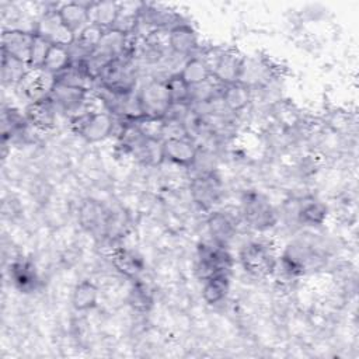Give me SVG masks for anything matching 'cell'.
Here are the masks:
<instances>
[{
  "mask_svg": "<svg viewBox=\"0 0 359 359\" xmlns=\"http://www.w3.org/2000/svg\"><path fill=\"white\" fill-rule=\"evenodd\" d=\"M97 81L101 88L112 93H133L137 84V70L135 60L128 56L112 59L101 70Z\"/></svg>",
  "mask_w": 359,
  "mask_h": 359,
  "instance_id": "1",
  "label": "cell"
},
{
  "mask_svg": "<svg viewBox=\"0 0 359 359\" xmlns=\"http://www.w3.org/2000/svg\"><path fill=\"white\" fill-rule=\"evenodd\" d=\"M72 129L88 143H98L108 139L115 129L116 119L112 114L102 109L83 112L70 119Z\"/></svg>",
  "mask_w": 359,
  "mask_h": 359,
  "instance_id": "2",
  "label": "cell"
},
{
  "mask_svg": "<svg viewBox=\"0 0 359 359\" xmlns=\"http://www.w3.org/2000/svg\"><path fill=\"white\" fill-rule=\"evenodd\" d=\"M238 261L243 269L255 278L271 276L276 265V257L272 248L262 241H250L243 245Z\"/></svg>",
  "mask_w": 359,
  "mask_h": 359,
  "instance_id": "3",
  "label": "cell"
},
{
  "mask_svg": "<svg viewBox=\"0 0 359 359\" xmlns=\"http://www.w3.org/2000/svg\"><path fill=\"white\" fill-rule=\"evenodd\" d=\"M233 257L226 247L216 243L201 244L196 252L195 272L199 279L205 280L217 273H230Z\"/></svg>",
  "mask_w": 359,
  "mask_h": 359,
  "instance_id": "4",
  "label": "cell"
},
{
  "mask_svg": "<svg viewBox=\"0 0 359 359\" xmlns=\"http://www.w3.org/2000/svg\"><path fill=\"white\" fill-rule=\"evenodd\" d=\"M241 210L245 223L258 231L268 230L276 223V210L272 203L259 192H245L241 202Z\"/></svg>",
  "mask_w": 359,
  "mask_h": 359,
  "instance_id": "5",
  "label": "cell"
},
{
  "mask_svg": "<svg viewBox=\"0 0 359 359\" xmlns=\"http://www.w3.org/2000/svg\"><path fill=\"white\" fill-rule=\"evenodd\" d=\"M88 95H90V91L55 83L48 97L56 107L57 112L69 115L70 119H73L74 116L83 112L94 111L88 108V102H90Z\"/></svg>",
  "mask_w": 359,
  "mask_h": 359,
  "instance_id": "6",
  "label": "cell"
},
{
  "mask_svg": "<svg viewBox=\"0 0 359 359\" xmlns=\"http://www.w3.org/2000/svg\"><path fill=\"white\" fill-rule=\"evenodd\" d=\"M34 32L52 45L72 46L76 39V35L63 24L56 8H49L41 14L34 24Z\"/></svg>",
  "mask_w": 359,
  "mask_h": 359,
  "instance_id": "7",
  "label": "cell"
},
{
  "mask_svg": "<svg viewBox=\"0 0 359 359\" xmlns=\"http://www.w3.org/2000/svg\"><path fill=\"white\" fill-rule=\"evenodd\" d=\"M137 97L144 116L149 118L163 119L168 107L171 105V100L164 80H151L146 83L137 91Z\"/></svg>",
  "mask_w": 359,
  "mask_h": 359,
  "instance_id": "8",
  "label": "cell"
},
{
  "mask_svg": "<svg viewBox=\"0 0 359 359\" xmlns=\"http://www.w3.org/2000/svg\"><path fill=\"white\" fill-rule=\"evenodd\" d=\"M189 192L199 208L210 209L222 198V182L213 171L196 174L189 182Z\"/></svg>",
  "mask_w": 359,
  "mask_h": 359,
  "instance_id": "9",
  "label": "cell"
},
{
  "mask_svg": "<svg viewBox=\"0 0 359 359\" xmlns=\"http://www.w3.org/2000/svg\"><path fill=\"white\" fill-rule=\"evenodd\" d=\"M34 31L22 28L4 29L1 34V53L17 57L25 63L29 62L34 42Z\"/></svg>",
  "mask_w": 359,
  "mask_h": 359,
  "instance_id": "10",
  "label": "cell"
},
{
  "mask_svg": "<svg viewBox=\"0 0 359 359\" xmlns=\"http://www.w3.org/2000/svg\"><path fill=\"white\" fill-rule=\"evenodd\" d=\"M167 46L174 55L188 59L199 48L198 34L191 24L184 21L167 32Z\"/></svg>",
  "mask_w": 359,
  "mask_h": 359,
  "instance_id": "11",
  "label": "cell"
},
{
  "mask_svg": "<svg viewBox=\"0 0 359 359\" xmlns=\"http://www.w3.org/2000/svg\"><path fill=\"white\" fill-rule=\"evenodd\" d=\"M243 63H244V57H241L237 52L231 49H222L220 55L217 56L212 67V77L220 86L237 83L240 81V77H241Z\"/></svg>",
  "mask_w": 359,
  "mask_h": 359,
  "instance_id": "12",
  "label": "cell"
},
{
  "mask_svg": "<svg viewBox=\"0 0 359 359\" xmlns=\"http://www.w3.org/2000/svg\"><path fill=\"white\" fill-rule=\"evenodd\" d=\"M199 151L198 144L188 136L184 137H167L163 140L164 160L172 164L191 167Z\"/></svg>",
  "mask_w": 359,
  "mask_h": 359,
  "instance_id": "13",
  "label": "cell"
},
{
  "mask_svg": "<svg viewBox=\"0 0 359 359\" xmlns=\"http://www.w3.org/2000/svg\"><path fill=\"white\" fill-rule=\"evenodd\" d=\"M24 115L32 129L46 132L55 126L57 109L50 101V98L45 97L36 101H31L25 107Z\"/></svg>",
  "mask_w": 359,
  "mask_h": 359,
  "instance_id": "14",
  "label": "cell"
},
{
  "mask_svg": "<svg viewBox=\"0 0 359 359\" xmlns=\"http://www.w3.org/2000/svg\"><path fill=\"white\" fill-rule=\"evenodd\" d=\"M108 210L95 199H86L79 208V224L83 230L97 234H104Z\"/></svg>",
  "mask_w": 359,
  "mask_h": 359,
  "instance_id": "15",
  "label": "cell"
},
{
  "mask_svg": "<svg viewBox=\"0 0 359 359\" xmlns=\"http://www.w3.org/2000/svg\"><path fill=\"white\" fill-rule=\"evenodd\" d=\"M111 262L114 268L126 278L139 279L140 273L144 271V261L143 258L133 250L115 247L111 254Z\"/></svg>",
  "mask_w": 359,
  "mask_h": 359,
  "instance_id": "16",
  "label": "cell"
},
{
  "mask_svg": "<svg viewBox=\"0 0 359 359\" xmlns=\"http://www.w3.org/2000/svg\"><path fill=\"white\" fill-rule=\"evenodd\" d=\"M208 230L212 236L213 243L227 247L234 238L237 227L234 219L229 213L216 210L212 212L208 217Z\"/></svg>",
  "mask_w": 359,
  "mask_h": 359,
  "instance_id": "17",
  "label": "cell"
},
{
  "mask_svg": "<svg viewBox=\"0 0 359 359\" xmlns=\"http://www.w3.org/2000/svg\"><path fill=\"white\" fill-rule=\"evenodd\" d=\"M88 7H90V3L69 1V3L56 6V10H57V14L62 18L63 24L74 35H77L87 24H90Z\"/></svg>",
  "mask_w": 359,
  "mask_h": 359,
  "instance_id": "18",
  "label": "cell"
},
{
  "mask_svg": "<svg viewBox=\"0 0 359 359\" xmlns=\"http://www.w3.org/2000/svg\"><path fill=\"white\" fill-rule=\"evenodd\" d=\"M252 100V90L243 84L241 81L227 84L222 87L220 101L229 112H241L244 111Z\"/></svg>",
  "mask_w": 359,
  "mask_h": 359,
  "instance_id": "19",
  "label": "cell"
},
{
  "mask_svg": "<svg viewBox=\"0 0 359 359\" xmlns=\"http://www.w3.org/2000/svg\"><path fill=\"white\" fill-rule=\"evenodd\" d=\"M53 84H55V76L39 69V70H31L20 86L22 87L24 94L31 102V101H36L48 97Z\"/></svg>",
  "mask_w": 359,
  "mask_h": 359,
  "instance_id": "20",
  "label": "cell"
},
{
  "mask_svg": "<svg viewBox=\"0 0 359 359\" xmlns=\"http://www.w3.org/2000/svg\"><path fill=\"white\" fill-rule=\"evenodd\" d=\"M143 3H119L118 14L114 22V27L111 29H115L126 36L135 35L139 28V20H140V11H142Z\"/></svg>",
  "mask_w": 359,
  "mask_h": 359,
  "instance_id": "21",
  "label": "cell"
},
{
  "mask_svg": "<svg viewBox=\"0 0 359 359\" xmlns=\"http://www.w3.org/2000/svg\"><path fill=\"white\" fill-rule=\"evenodd\" d=\"M10 278L14 286L24 293L35 290L39 280L34 264L27 259H18L11 264Z\"/></svg>",
  "mask_w": 359,
  "mask_h": 359,
  "instance_id": "22",
  "label": "cell"
},
{
  "mask_svg": "<svg viewBox=\"0 0 359 359\" xmlns=\"http://www.w3.org/2000/svg\"><path fill=\"white\" fill-rule=\"evenodd\" d=\"M178 73L189 87L205 83L209 79H212V70L209 65L205 62V59L201 55H196V53L185 59Z\"/></svg>",
  "mask_w": 359,
  "mask_h": 359,
  "instance_id": "23",
  "label": "cell"
},
{
  "mask_svg": "<svg viewBox=\"0 0 359 359\" xmlns=\"http://www.w3.org/2000/svg\"><path fill=\"white\" fill-rule=\"evenodd\" d=\"M230 292V278L229 273H217L203 280L202 299L209 306L222 303Z\"/></svg>",
  "mask_w": 359,
  "mask_h": 359,
  "instance_id": "24",
  "label": "cell"
},
{
  "mask_svg": "<svg viewBox=\"0 0 359 359\" xmlns=\"http://www.w3.org/2000/svg\"><path fill=\"white\" fill-rule=\"evenodd\" d=\"M31 72L28 63L1 53V81L4 86H20Z\"/></svg>",
  "mask_w": 359,
  "mask_h": 359,
  "instance_id": "25",
  "label": "cell"
},
{
  "mask_svg": "<svg viewBox=\"0 0 359 359\" xmlns=\"http://www.w3.org/2000/svg\"><path fill=\"white\" fill-rule=\"evenodd\" d=\"M119 3L114 1H90L88 15L90 22L101 27L102 29H111L114 27Z\"/></svg>",
  "mask_w": 359,
  "mask_h": 359,
  "instance_id": "26",
  "label": "cell"
},
{
  "mask_svg": "<svg viewBox=\"0 0 359 359\" xmlns=\"http://www.w3.org/2000/svg\"><path fill=\"white\" fill-rule=\"evenodd\" d=\"M98 303V287L91 280L79 282L72 293V304L77 311H88Z\"/></svg>",
  "mask_w": 359,
  "mask_h": 359,
  "instance_id": "27",
  "label": "cell"
},
{
  "mask_svg": "<svg viewBox=\"0 0 359 359\" xmlns=\"http://www.w3.org/2000/svg\"><path fill=\"white\" fill-rule=\"evenodd\" d=\"M73 63L70 46H62V45H52L48 56L45 59V63L42 66V70L46 73L56 76L70 67Z\"/></svg>",
  "mask_w": 359,
  "mask_h": 359,
  "instance_id": "28",
  "label": "cell"
},
{
  "mask_svg": "<svg viewBox=\"0 0 359 359\" xmlns=\"http://www.w3.org/2000/svg\"><path fill=\"white\" fill-rule=\"evenodd\" d=\"M328 215L327 206L320 201H307L302 203V206L297 210V219L300 223L306 226H321Z\"/></svg>",
  "mask_w": 359,
  "mask_h": 359,
  "instance_id": "29",
  "label": "cell"
},
{
  "mask_svg": "<svg viewBox=\"0 0 359 359\" xmlns=\"http://www.w3.org/2000/svg\"><path fill=\"white\" fill-rule=\"evenodd\" d=\"M129 229V217L123 210H108L104 237L108 241H118L122 238Z\"/></svg>",
  "mask_w": 359,
  "mask_h": 359,
  "instance_id": "30",
  "label": "cell"
},
{
  "mask_svg": "<svg viewBox=\"0 0 359 359\" xmlns=\"http://www.w3.org/2000/svg\"><path fill=\"white\" fill-rule=\"evenodd\" d=\"M133 156L142 161L143 164L147 165H157L161 161H164V154H163V142L161 140H154L146 137L143 143L137 147V150L133 153Z\"/></svg>",
  "mask_w": 359,
  "mask_h": 359,
  "instance_id": "31",
  "label": "cell"
},
{
  "mask_svg": "<svg viewBox=\"0 0 359 359\" xmlns=\"http://www.w3.org/2000/svg\"><path fill=\"white\" fill-rule=\"evenodd\" d=\"M128 302L133 310L139 313H146L153 306V294L146 283L140 282L139 279H135V283L129 290Z\"/></svg>",
  "mask_w": 359,
  "mask_h": 359,
  "instance_id": "32",
  "label": "cell"
},
{
  "mask_svg": "<svg viewBox=\"0 0 359 359\" xmlns=\"http://www.w3.org/2000/svg\"><path fill=\"white\" fill-rule=\"evenodd\" d=\"M165 87L171 102L174 104H189V90L191 87L182 80L180 73L170 74L165 80Z\"/></svg>",
  "mask_w": 359,
  "mask_h": 359,
  "instance_id": "33",
  "label": "cell"
},
{
  "mask_svg": "<svg viewBox=\"0 0 359 359\" xmlns=\"http://www.w3.org/2000/svg\"><path fill=\"white\" fill-rule=\"evenodd\" d=\"M35 34V32H34ZM52 43H49L45 38L39 36L35 34L34 36V42H32V48H31V55H29V62L28 66L31 70H39L42 69L45 59L48 56V52L50 49Z\"/></svg>",
  "mask_w": 359,
  "mask_h": 359,
  "instance_id": "34",
  "label": "cell"
}]
</instances>
